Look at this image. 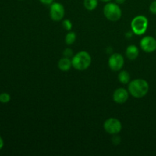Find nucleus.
I'll return each mask as SVG.
<instances>
[{
    "label": "nucleus",
    "mask_w": 156,
    "mask_h": 156,
    "mask_svg": "<svg viewBox=\"0 0 156 156\" xmlns=\"http://www.w3.org/2000/svg\"><path fill=\"white\" fill-rule=\"evenodd\" d=\"M91 56L87 51H80L72 58L73 67L78 71H84L91 66Z\"/></svg>",
    "instance_id": "2"
},
{
    "label": "nucleus",
    "mask_w": 156,
    "mask_h": 156,
    "mask_svg": "<svg viewBox=\"0 0 156 156\" xmlns=\"http://www.w3.org/2000/svg\"><path fill=\"white\" fill-rule=\"evenodd\" d=\"M83 5L88 11H93L98 7V0H84Z\"/></svg>",
    "instance_id": "13"
},
{
    "label": "nucleus",
    "mask_w": 156,
    "mask_h": 156,
    "mask_svg": "<svg viewBox=\"0 0 156 156\" xmlns=\"http://www.w3.org/2000/svg\"><path fill=\"white\" fill-rule=\"evenodd\" d=\"M105 18L111 21H117L121 18L122 10L116 2H107L103 9Z\"/></svg>",
    "instance_id": "3"
},
{
    "label": "nucleus",
    "mask_w": 156,
    "mask_h": 156,
    "mask_svg": "<svg viewBox=\"0 0 156 156\" xmlns=\"http://www.w3.org/2000/svg\"><path fill=\"white\" fill-rule=\"evenodd\" d=\"M149 11L153 15H156V0H154L149 5Z\"/></svg>",
    "instance_id": "18"
},
{
    "label": "nucleus",
    "mask_w": 156,
    "mask_h": 156,
    "mask_svg": "<svg viewBox=\"0 0 156 156\" xmlns=\"http://www.w3.org/2000/svg\"><path fill=\"white\" fill-rule=\"evenodd\" d=\"M124 65V58L120 53H114L111 55L108 59V66L114 72L120 71Z\"/></svg>",
    "instance_id": "7"
},
{
    "label": "nucleus",
    "mask_w": 156,
    "mask_h": 156,
    "mask_svg": "<svg viewBox=\"0 0 156 156\" xmlns=\"http://www.w3.org/2000/svg\"><path fill=\"white\" fill-rule=\"evenodd\" d=\"M63 56L65 57H68V58H71L73 56V51L72 49L70 48H66L63 51Z\"/></svg>",
    "instance_id": "17"
},
{
    "label": "nucleus",
    "mask_w": 156,
    "mask_h": 156,
    "mask_svg": "<svg viewBox=\"0 0 156 156\" xmlns=\"http://www.w3.org/2000/svg\"><path fill=\"white\" fill-rule=\"evenodd\" d=\"M100 1L104 2H111V0H100Z\"/></svg>",
    "instance_id": "23"
},
{
    "label": "nucleus",
    "mask_w": 156,
    "mask_h": 156,
    "mask_svg": "<svg viewBox=\"0 0 156 156\" xmlns=\"http://www.w3.org/2000/svg\"><path fill=\"white\" fill-rule=\"evenodd\" d=\"M140 55V50L136 45L131 44L126 50V56L129 60H135Z\"/></svg>",
    "instance_id": "10"
},
{
    "label": "nucleus",
    "mask_w": 156,
    "mask_h": 156,
    "mask_svg": "<svg viewBox=\"0 0 156 156\" xmlns=\"http://www.w3.org/2000/svg\"><path fill=\"white\" fill-rule=\"evenodd\" d=\"M149 85L147 81L143 79H136L128 84V91L136 98H142L148 94Z\"/></svg>",
    "instance_id": "1"
},
{
    "label": "nucleus",
    "mask_w": 156,
    "mask_h": 156,
    "mask_svg": "<svg viewBox=\"0 0 156 156\" xmlns=\"http://www.w3.org/2000/svg\"><path fill=\"white\" fill-rule=\"evenodd\" d=\"M39 2L45 5H50L52 3L54 2V0H39Z\"/></svg>",
    "instance_id": "20"
},
{
    "label": "nucleus",
    "mask_w": 156,
    "mask_h": 156,
    "mask_svg": "<svg viewBox=\"0 0 156 156\" xmlns=\"http://www.w3.org/2000/svg\"><path fill=\"white\" fill-rule=\"evenodd\" d=\"M155 35H156V30H155Z\"/></svg>",
    "instance_id": "25"
},
{
    "label": "nucleus",
    "mask_w": 156,
    "mask_h": 156,
    "mask_svg": "<svg viewBox=\"0 0 156 156\" xmlns=\"http://www.w3.org/2000/svg\"><path fill=\"white\" fill-rule=\"evenodd\" d=\"M76 41V34L74 31H69L65 37V42L67 45H72Z\"/></svg>",
    "instance_id": "14"
},
{
    "label": "nucleus",
    "mask_w": 156,
    "mask_h": 156,
    "mask_svg": "<svg viewBox=\"0 0 156 156\" xmlns=\"http://www.w3.org/2000/svg\"><path fill=\"white\" fill-rule=\"evenodd\" d=\"M140 48L147 53H153L156 50V39L152 36H146L140 41Z\"/></svg>",
    "instance_id": "8"
},
{
    "label": "nucleus",
    "mask_w": 156,
    "mask_h": 156,
    "mask_svg": "<svg viewBox=\"0 0 156 156\" xmlns=\"http://www.w3.org/2000/svg\"><path fill=\"white\" fill-rule=\"evenodd\" d=\"M130 26L134 34L143 35L147 30L149 20L144 15H137L132 20Z\"/></svg>",
    "instance_id": "4"
},
{
    "label": "nucleus",
    "mask_w": 156,
    "mask_h": 156,
    "mask_svg": "<svg viewBox=\"0 0 156 156\" xmlns=\"http://www.w3.org/2000/svg\"><path fill=\"white\" fill-rule=\"evenodd\" d=\"M50 15L54 21H60L65 16V8L62 4L54 2L50 5Z\"/></svg>",
    "instance_id": "6"
},
{
    "label": "nucleus",
    "mask_w": 156,
    "mask_h": 156,
    "mask_svg": "<svg viewBox=\"0 0 156 156\" xmlns=\"http://www.w3.org/2000/svg\"><path fill=\"white\" fill-rule=\"evenodd\" d=\"M104 129L105 132L111 135H116L120 133L122 130V123L118 119L111 117L107 119L104 123Z\"/></svg>",
    "instance_id": "5"
},
{
    "label": "nucleus",
    "mask_w": 156,
    "mask_h": 156,
    "mask_svg": "<svg viewBox=\"0 0 156 156\" xmlns=\"http://www.w3.org/2000/svg\"><path fill=\"white\" fill-rule=\"evenodd\" d=\"M4 146V141H3V139L0 136V150L3 148Z\"/></svg>",
    "instance_id": "21"
},
{
    "label": "nucleus",
    "mask_w": 156,
    "mask_h": 156,
    "mask_svg": "<svg viewBox=\"0 0 156 156\" xmlns=\"http://www.w3.org/2000/svg\"><path fill=\"white\" fill-rule=\"evenodd\" d=\"M20 1H24V0H20Z\"/></svg>",
    "instance_id": "24"
},
{
    "label": "nucleus",
    "mask_w": 156,
    "mask_h": 156,
    "mask_svg": "<svg viewBox=\"0 0 156 156\" xmlns=\"http://www.w3.org/2000/svg\"><path fill=\"white\" fill-rule=\"evenodd\" d=\"M118 80L123 85H127L130 82V75L126 70H122L118 74Z\"/></svg>",
    "instance_id": "12"
},
{
    "label": "nucleus",
    "mask_w": 156,
    "mask_h": 156,
    "mask_svg": "<svg viewBox=\"0 0 156 156\" xmlns=\"http://www.w3.org/2000/svg\"><path fill=\"white\" fill-rule=\"evenodd\" d=\"M62 27L65 30H70L73 27V24H72L71 21L69 19H66L62 21Z\"/></svg>",
    "instance_id": "16"
},
{
    "label": "nucleus",
    "mask_w": 156,
    "mask_h": 156,
    "mask_svg": "<svg viewBox=\"0 0 156 156\" xmlns=\"http://www.w3.org/2000/svg\"><path fill=\"white\" fill-rule=\"evenodd\" d=\"M117 134L114 135V136L113 137V139H112V142L114 145H118L119 143H120V137L118 136H117Z\"/></svg>",
    "instance_id": "19"
},
{
    "label": "nucleus",
    "mask_w": 156,
    "mask_h": 156,
    "mask_svg": "<svg viewBox=\"0 0 156 156\" xmlns=\"http://www.w3.org/2000/svg\"><path fill=\"white\" fill-rule=\"evenodd\" d=\"M126 0H115V2L118 5H122L123 3H125Z\"/></svg>",
    "instance_id": "22"
},
{
    "label": "nucleus",
    "mask_w": 156,
    "mask_h": 156,
    "mask_svg": "<svg viewBox=\"0 0 156 156\" xmlns=\"http://www.w3.org/2000/svg\"><path fill=\"white\" fill-rule=\"evenodd\" d=\"M58 68L62 72H68L73 67L72 59L68 57H62L58 61Z\"/></svg>",
    "instance_id": "11"
},
{
    "label": "nucleus",
    "mask_w": 156,
    "mask_h": 156,
    "mask_svg": "<svg viewBox=\"0 0 156 156\" xmlns=\"http://www.w3.org/2000/svg\"><path fill=\"white\" fill-rule=\"evenodd\" d=\"M129 91L123 88H119L113 94V100L117 104H124L129 98Z\"/></svg>",
    "instance_id": "9"
},
{
    "label": "nucleus",
    "mask_w": 156,
    "mask_h": 156,
    "mask_svg": "<svg viewBox=\"0 0 156 156\" xmlns=\"http://www.w3.org/2000/svg\"><path fill=\"white\" fill-rule=\"evenodd\" d=\"M11 101V95L9 93L3 92L0 94V102L2 104H7Z\"/></svg>",
    "instance_id": "15"
}]
</instances>
